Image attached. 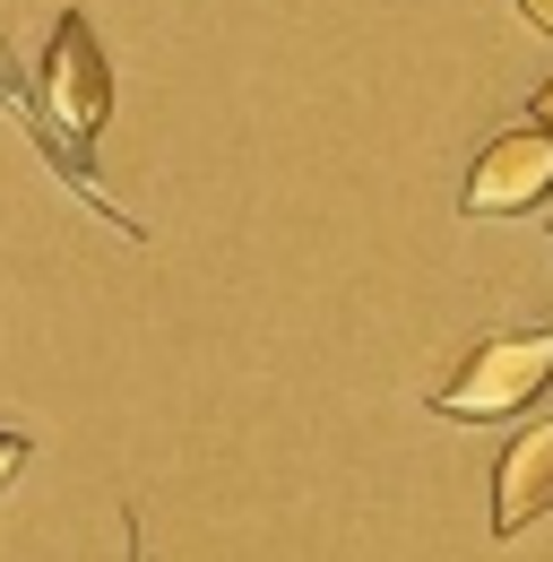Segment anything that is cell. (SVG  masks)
<instances>
[{"label": "cell", "instance_id": "1", "mask_svg": "<svg viewBox=\"0 0 553 562\" xmlns=\"http://www.w3.org/2000/svg\"><path fill=\"white\" fill-rule=\"evenodd\" d=\"M545 390H553V329H510V338L467 347V363L432 390V416L501 424V416H519V407H537Z\"/></svg>", "mask_w": 553, "mask_h": 562}, {"label": "cell", "instance_id": "2", "mask_svg": "<svg viewBox=\"0 0 553 562\" xmlns=\"http://www.w3.org/2000/svg\"><path fill=\"white\" fill-rule=\"evenodd\" d=\"M44 113H53V131L69 147H87L104 131V113H113V70H104V44H95V26L61 9L53 18V44H44Z\"/></svg>", "mask_w": 553, "mask_h": 562}, {"label": "cell", "instance_id": "3", "mask_svg": "<svg viewBox=\"0 0 553 562\" xmlns=\"http://www.w3.org/2000/svg\"><path fill=\"white\" fill-rule=\"evenodd\" d=\"M545 191H553V131L528 122V131L484 139L476 173H467V191H459V209L467 216H528Z\"/></svg>", "mask_w": 553, "mask_h": 562}, {"label": "cell", "instance_id": "4", "mask_svg": "<svg viewBox=\"0 0 553 562\" xmlns=\"http://www.w3.org/2000/svg\"><path fill=\"white\" fill-rule=\"evenodd\" d=\"M553 510V416H537L493 468V537H519Z\"/></svg>", "mask_w": 553, "mask_h": 562}, {"label": "cell", "instance_id": "5", "mask_svg": "<svg viewBox=\"0 0 553 562\" xmlns=\"http://www.w3.org/2000/svg\"><path fill=\"white\" fill-rule=\"evenodd\" d=\"M18 468H26V432H0V485H9Z\"/></svg>", "mask_w": 553, "mask_h": 562}, {"label": "cell", "instance_id": "6", "mask_svg": "<svg viewBox=\"0 0 553 562\" xmlns=\"http://www.w3.org/2000/svg\"><path fill=\"white\" fill-rule=\"evenodd\" d=\"M519 9H528V18H537V26L553 35V0H519Z\"/></svg>", "mask_w": 553, "mask_h": 562}, {"label": "cell", "instance_id": "7", "mask_svg": "<svg viewBox=\"0 0 553 562\" xmlns=\"http://www.w3.org/2000/svg\"><path fill=\"white\" fill-rule=\"evenodd\" d=\"M537 122H545V131H553V78H545V87H537Z\"/></svg>", "mask_w": 553, "mask_h": 562}]
</instances>
